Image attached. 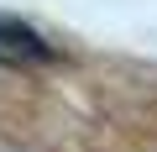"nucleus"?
<instances>
[{"mask_svg": "<svg viewBox=\"0 0 157 152\" xmlns=\"http://www.w3.org/2000/svg\"><path fill=\"white\" fill-rule=\"evenodd\" d=\"M47 63H58V53L32 21L0 16V68H47Z\"/></svg>", "mask_w": 157, "mask_h": 152, "instance_id": "nucleus-1", "label": "nucleus"}]
</instances>
